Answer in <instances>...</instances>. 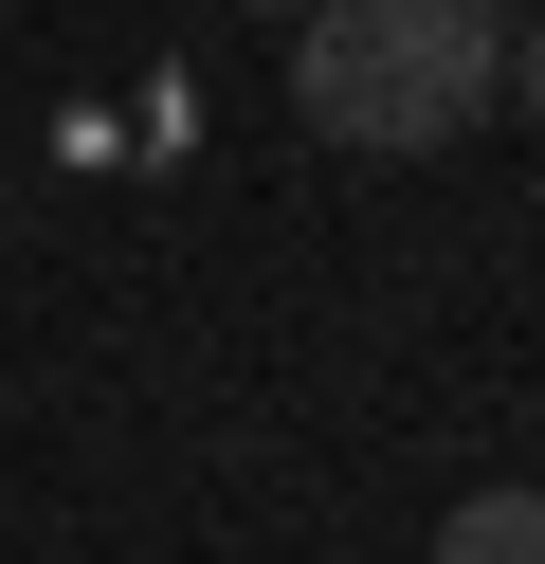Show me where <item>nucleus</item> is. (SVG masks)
Instances as JSON below:
<instances>
[{
  "label": "nucleus",
  "mask_w": 545,
  "mask_h": 564,
  "mask_svg": "<svg viewBox=\"0 0 545 564\" xmlns=\"http://www.w3.org/2000/svg\"><path fill=\"white\" fill-rule=\"evenodd\" d=\"M491 91H509V0H309L291 19V110L363 164L472 147Z\"/></svg>",
  "instance_id": "f257e3e1"
},
{
  "label": "nucleus",
  "mask_w": 545,
  "mask_h": 564,
  "mask_svg": "<svg viewBox=\"0 0 545 564\" xmlns=\"http://www.w3.org/2000/svg\"><path fill=\"white\" fill-rule=\"evenodd\" d=\"M436 564H545V491H472V510L436 528Z\"/></svg>",
  "instance_id": "f03ea898"
},
{
  "label": "nucleus",
  "mask_w": 545,
  "mask_h": 564,
  "mask_svg": "<svg viewBox=\"0 0 545 564\" xmlns=\"http://www.w3.org/2000/svg\"><path fill=\"white\" fill-rule=\"evenodd\" d=\"M509 110L545 128V19H527V37H509Z\"/></svg>",
  "instance_id": "7ed1b4c3"
},
{
  "label": "nucleus",
  "mask_w": 545,
  "mask_h": 564,
  "mask_svg": "<svg viewBox=\"0 0 545 564\" xmlns=\"http://www.w3.org/2000/svg\"><path fill=\"white\" fill-rule=\"evenodd\" d=\"M237 19H309V0H237Z\"/></svg>",
  "instance_id": "20e7f679"
}]
</instances>
